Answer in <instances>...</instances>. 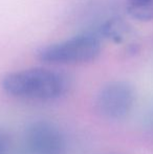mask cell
Instances as JSON below:
<instances>
[{
	"label": "cell",
	"mask_w": 153,
	"mask_h": 154,
	"mask_svg": "<svg viewBox=\"0 0 153 154\" xmlns=\"http://www.w3.org/2000/svg\"><path fill=\"white\" fill-rule=\"evenodd\" d=\"M135 92L127 82L115 81L101 88L96 99L98 112L108 120H122L132 110Z\"/></svg>",
	"instance_id": "obj_3"
},
{
	"label": "cell",
	"mask_w": 153,
	"mask_h": 154,
	"mask_svg": "<svg viewBox=\"0 0 153 154\" xmlns=\"http://www.w3.org/2000/svg\"><path fill=\"white\" fill-rule=\"evenodd\" d=\"M1 86L12 97L47 101L62 97L69 82L64 73L49 68H29L8 73Z\"/></svg>",
	"instance_id": "obj_1"
},
{
	"label": "cell",
	"mask_w": 153,
	"mask_h": 154,
	"mask_svg": "<svg viewBox=\"0 0 153 154\" xmlns=\"http://www.w3.org/2000/svg\"><path fill=\"white\" fill-rule=\"evenodd\" d=\"M127 12L139 21H152L153 0H128Z\"/></svg>",
	"instance_id": "obj_6"
},
{
	"label": "cell",
	"mask_w": 153,
	"mask_h": 154,
	"mask_svg": "<svg viewBox=\"0 0 153 154\" xmlns=\"http://www.w3.org/2000/svg\"><path fill=\"white\" fill-rule=\"evenodd\" d=\"M129 34V26L122 19H111L101 27V35L115 43L125 41Z\"/></svg>",
	"instance_id": "obj_5"
},
{
	"label": "cell",
	"mask_w": 153,
	"mask_h": 154,
	"mask_svg": "<svg viewBox=\"0 0 153 154\" xmlns=\"http://www.w3.org/2000/svg\"><path fill=\"white\" fill-rule=\"evenodd\" d=\"M4 149H5V144H4V140L0 137V154H3Z\"/></svg>",
	"instance_id": "obj_7"
},
{
	"label": "cell",
	"mask_w": 153,
	"mask_h": 154,
	"mask_svg": "<svg viewBox=\"0 0 153 154\" xmlns=\"http://www.w3.org/2000/svg\"><path fill=\"white\" fill-rule=\"evenodd\" d=\"M25 148L29 154H68V143L58 126L37 121L25 130Z\"/></svg>",
	"instance_id": "obj_4"
},
{
	"label": "cell",
	"mask_w": 153,
	"mask_h": 154,
	"mask_svg": "<svg viewBox=\"0 0 153 154\" xmlns=\"http://www.w3.org/2000/svg\"><path fill=\"white\" fill-rule=\"evenodd\" d=\"M101 49L102 46L98 37L85 34L41 47L38 51V58L46 63H88L99 57Z\"/></svg>",
	"instance_id": "obj_2"
}]
</instances>
